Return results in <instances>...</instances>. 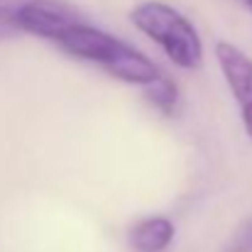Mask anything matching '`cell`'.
Listing matches in <instances>:
<instances>
[{"instance_id": "cell-1", "label": "cell", "mask_w": 252, "mask_h": 252, "mask_svg": "<svg viewBox=\"0 0 252 252\" xmlns=\"http://www.w3.org/2000/svg\"><path fill=\"white\" fill-rule=\"evenodd\" d=\"M130 22L167 54L174 66L193 71L203 64L201 34L193 27V22L174 5L162 0L137 2L130 10Z\"/></svg>"}, {"instance_id": "cell-2", "label": "cell", "mask_w": 252, "mask_h": 252, "mask_svg": "<svg viewBox=\"0 0 252 252\" xmlns=\"http://www.w3.org/2000/svg\"><path fill=\"white\" fill-rule=\"evenodd\" d=\"M15 20H17L20 32L49 39L54 44L66 30H71L74 25L84 22L81 15L74 7H69L64 2H54V0L22 2L20 7H15Z\"/></svg>"}, {"instance_id": "cell-3", "label": "cell", "mask_w": 252, "mask_h": 252, "mask_svg": "<svg viewBox=\"0 0 252 252\" xmlns=\"http://www.w3.org/2000/svg\"><path fill=\"white\" fill-rule=\"evenodd\" d=\"M216 59H218L225 84L238 103L243 127L252 140V59L238 44H233L228 39H220L216 44Z\"/></svg>"}, {"instance_id": "cell-4", "label": "cell", "mask_w": 252, "mask_h": 252, "mask_svg": "<svg viewBox=\"0 0 252 252\" xmlns=\"http://www.w3.org/2000/svg\"><path fill=\"white\" fill-rule=\"evenodd\" d=\"M57 47L76 59H84V62L98 64L100 69H105L110 59L118 54V49L123 47V39L88 22H79L57 39Z\"/></svg>"}, {"instance_id": "cell-5", "label": "cell", "mask_w": 252, "mask_h": 252, "mask_svg": "<svg viewBox=\"0 0 252 252\" xmlns=\"http://www.w3.org/2000/svg\"><path fill=\"white\" fill-rule=\"evenodd\" d=\"M105 71L123 81V84H132V86H142V88H150L152 84H157L164 74L162 69L147 57L142 54L140 49H135L132 44L123 42V47L118 49V54L110 59V64L105 66Z\"/></svg>"}, {"instance_id": "cell-6", "label": "cell", "mask_w": 252, "mask_h": 252, "mask_svg": "<svg viewBox=\"0 0 252 252\" xmlns=\"http://www.w3.org/2000/svg\"><path fill=\"white\" fill-rule=\"evenodd\" d=\"M176 235V228L167 216H147L130 225L127 245L135 252H164Z\"/></svg>"}, {"instance_id": "cell-7", "label": "cell", "mask_w": 252, "mask_h": 252, "mask_svg": "<svg viewBox=\"0 0 252 252\" xmlns=\"http://www.w3.org/2000/svg\"><path fill=\"white\" fill-rule=\"evenodd\" d=\"M145 95H147L150 105L157 108L162 115H171V113L179 108V100H181L179 86L174 84L171 79H167V76H162L157 84H152L150 88H145Z\"/></svg>"}, {"instance_id": "cell-8", "label": "cell", "mask_w": 252, "mask_h": 252, "mask_svg": "<svg viewBox=\"0 0 252 252\" xmlns=\"http://www.w3.org/2000/svg\"><path fill=\"white\" fill-rule=\"evenodd\" d=\"M220 252H252V218L245 220V223L230 235V240L223 245Z\"/></svg>"}, {"instance_id": "cell-9", "label": "cell", "mask_w": 252, "mask_h": 252, "mask_svg": "<svg viewBox=\"0 0 252 252\" xmlns=\"http://www.w3.org/2000/svg\"><path fill=\"white\" fill-rule=\"evenodd\" d=\"M17 32H20V27H17V20H15V10L12 7H0V39L12 37Z\"/></svg>"}, {"instance_id": "cell-10", "label": "cell", "mask_w": 252, "mask_h": 252, "mask_svg": "<svg viewBox=\"0 0 252 252\" xmlns=\"http://www.w3.org/2000/svg\"><path fill=\"white\" fill-rule=\"evenodd\" d=\"M250 10H252V0H250Z\"/></svg>"}]
</instances>
